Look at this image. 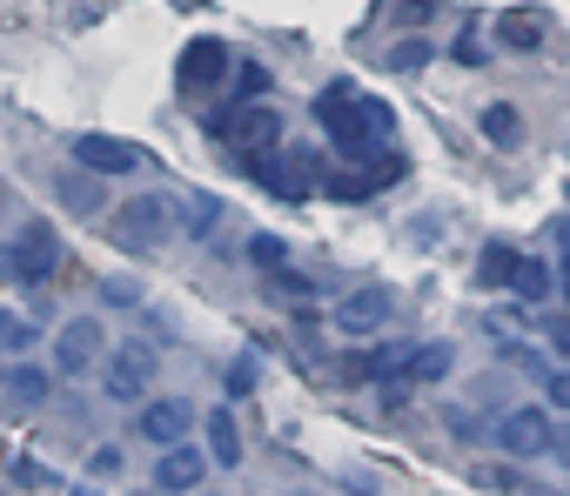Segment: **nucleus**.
Segmentation results:
<instances>
[{
  "label": "nucleus",
  "mask_w": 570,
  "mask_h": 496,
  "mask_svg": "<svg viewBox=\"0 0 570 496\" xmlns=\"http://www.w3.org/2000/svg\"><path fill=\"white\" fill-rule=\"evenodd\" d=\"M235 101H262L268 95V68L262 61H235V88H228Z\"/></svg>",
  "instance_id": "23"
},
{
  "label": "nucleus",
  "mask_w": 570,
  "mask_h": 496,
  "mask_svg": "<svg viewBox=\"0 0 570 496\" xmlns=\"http://www.w3.org/2000/svg\"><path fill=\"white\" fill-rule=\"evenodd\" d=\"M222 75H228V48H222L215 34H195V41L181 48V61H175V88H181L188 101L215 95V88H222Z\"/></svg>",
  "instance_id": "4"
},
{
  "label": "nucleus",
  "mask_w": 570,
  "mask_h": 496,
  "mask_svg": "<svg viewBox=\"0 0 570 496\" xmlns=\"http://www.w3.org/2000/svg\"><path fill=\"white\" fill-rule=\"evenodd\" d=\"M95 356H108V336H101L95 316H75V323L55 336V376H88Z\"/></svg>",
  "instance_id": "6"
},
{
  "label": "nucleus",
  "mask_w": 570,
  "mask_h": 496,
  "mask_svg": "<svg viewBox=\"0 0 570 496\" xmlns=\"http://www.w3.org/2000/svg\"><path fill=\"white\" fill-rule=\"evenodd\" d=\"M248 262H255L262 276H275L282 262H289V241H282V235H268V228H262V235H248Z\"/></svg>",
  "instance_id": "22"
},
{
  "label": "nucleus",
  "mask_w": 570,
  "mask_h": 496,
  "mask_svg": "<svg viewBox=\"0 0 570 496\" xmlns=\"http://www.w3.org/2000/svg\"><path fill=\"white\" fill-rule=\"evenodd\" d=\"M423 61H430V41H423V34L403 41V48H390V68H396V75H403V68H423Z\"/></svg>",
  "instance_id": "27"
},
{
  "label": "nucleus",
  "mask_w": 570,
  "mask_h": 496,
  "mask_svg": "<svg viewBox=\"0 0 570 496\" xmlns=\"http://www.w3.org/2000/svg\"><path fill=\"white\" fill-rule=\"evenodd\" d=\"M101 296H108L115 309H135V302H141V282H128V276H101Z\"/></svg>",
  "instance_id": "26"
},
{
  "label": "nucleus",
  "mask_w": 570,
  "mask_h": 496,
  "mask_svg": "<svg viewBox=\"0 0 570 496\" xmlns=\"http://www.w3.org/2000/svg\"><path fill=\"white\" fill-rule=\"evenodd\" d=\"M148 383H155V349H148V343H121V349H108V363H101V389H108L115 403H141Z\"/></svg>",
  "instance_id": "5"
},
{
  "label": "nucleus",
  "mask_w": 570,
  "mask_h": 496,
  "mask_svg": "<svg viewBox=\"0 0 570 496\" xmlns=\"http://www.w3.org/2000/svg\"><path fill=\"white\" fill-rule=\"evenodd\" d=\"M483 135H490L497 148H517V141H523V115H517L510 101H490V108H483Z\"/></svg>",
  "instance_id": "20"
},
{
  "label": "nucleus",
  "mask_w": 570,
  "mask_h": 496,
  "mask_svg": "<svg viewBox=\"0 0 570 496\" xmlns=\"http://www.w3.org/2000/svg\"><path fill=\"white\" fill-rule=\"evenodd\" d=\"M208 128L215 135H228V141H242V155H268L275 148V135H282V121L268 115V108H255V101H242V115H208Z\"/></svg>",
  "instance_id": "7"
},
{
  "label": "nucleus",
  "mask_w": 570,
  "mask_h": 496,
  "mask_svg": "<svg viewBox=\"0 0 570 496\" xmlns=\"http://www.w3.org/2000/svg\"><path fill=\"white\" fill-rule=\"evenodd\" d=\"M75 168H88V175H135L141 168V148H128L115 135H81L75 141Z\"/></svg>",
  "instance_id": "11"
},
{
  "label": "nucleus",
  "mask_w": 570,
  "mask_h": 496,
  "mask_svg": "<svg viewBox=\"0 0 570 496\" xmlns=\"http://www.w3.org/2000/svg\"><path fill=\"white\" fill-rule=\"evenodd\" d=\"M208 463H215V456H202V449L175 443V449H161V463H155V489H168V496L202 489V469H208Z\"/></svg>",
  "instance_id": "12"
},
{
  "label": "nucleus",
  "mask_w": 570,
  "mask_h": 496,
  "mask_svg": "<svg viewBox=\"0 0 570 496\" xmlns=\"http://www.w3.org/2000/svg\"><path fill=\"white\" fill-rule=\"evenodd\" d=\"M316 121L330 128V141H336L350 161L383 155V141H390V128H396V115H390L383 101L356 95V88H323V95H316Z\"/></svg>",
  "instance_id": "1"
},
{
  "label": "nucleus",
  "mask_w": 570,
  "mask_h": 496,
  "mask_svg": "<svg viewBox=\"0 0 570 496\" xmlns=\"http://www.w3.org/2000/svg\"><path fill=\"white\" fill-rule=\"evenodd\" d=\"M563 296H570V262H563Z\"/></svg>",
  "instance_id": "37"
},
{
  "label": "nucleus",
  "mask_w": 570,
  "mask_h": 496,
  "mask_svg": "<svg viewBox=\"0 0 570 496\" xmlns=\"http://www.w3.org/2000/svg\"><path fill=\"white\" fill-rule=\"evenodd\" d=\"M61 201H68V208H81V215H95V208H101V188L88 195L81 181H61Z\"/></svg>",
  "instance_id": "30"
},
{
  "label": "nucleus",
  "mask_w": 570,
  "mask_h": 496,
  "mask_svg": "<svg viewBox=\"0 0 570 496\" xmlns=\"http://www.w3.org/2000/svg\"><path fill=\"white\" fill-rule=\"evenodd\" d=\"M0 396H8V409L35 416V409L55 396V369H41V363H8V369H0Z\"/></svg>",
  "instance_id": "10"
},
{
  "label": "nucleus",
  "mask_w": 570,
  "mask_h": 496,
  "mask_svg": "<svg viewBox=\"0 0 570 496\" xmlns=\"http://www.w3.org/2000/svg\"><path fill=\"white\" fill-rule=\"evenodd\" d=\"M202 436H208L215 469H235V463H242V429H235V416H228V409H208V416H202Z\"/></svg>",
  "instance_id": "14"
},
{
  "label": "nucleus",
  "mask_w": 570,
  "mask_h": 496,
  "mask_svg": "<svg viewBox=\"0 0 570 496\" xmlns=\"http://www.w3.org/2000/svg\"><path fill=\"white\" fill-rule=\"evenodd\" d=\"M450 369H456V349H450V343H423V349H410V363H403L410 383H443Z\"/></svg>",
  "instance_id": "17"
},
{
  "label": "nucleus",
  "mask_w": 570,
  "mask_h": 496,
  "mask_svg": "<svg viewBox=\"0 0 570 496\" xmlns=\"http://www.w3.org/2000/svg\"><path fill=\"white\" fill-rule=\"evenodd\" d=\"M390 323V302L383 296H350L343 309H336V329L343 336H370V329H383Z\"/></svg>",
  "instance_id": "15"
},
{
  "label": "nucleus",
  "mask_w": 570,
  "mask_h": 496,
  "mask_svg": "<svg viewBox=\"0 0 570 496\" xmlns=\"http://www.w3.org/2000/svg\"><path fill=\"white\" fill-rule=\"evenodd\" d=\"M403 363H410V349H403V343H383V349L350 356V376H356V383H383V376H396Z\"/></svg>",
  "instance_id": "16"
},
{
  "label": "nucleus",
  "mask_w": 570,
  "mask_h": 496,
  "mask_svg": "<svg viewBox=\"0 0 570 496\" xmlns=\"http://www.w3.org/2000/svg\"><path fill=\"white\" fill-rule=\"evenodd\" d=\"M175 228H181V215H175V201H168V195H135V201L115 215L121 248H155V241H168Z\"/></svg>",
  "instance_id": "2"
},
{
  "label": "nucleus",
  "mask_w": 570,
  "mask_h": 496,
  "mask_svg": "<svg viewBox=\"0 0 570 496\" xmlns=\"http://www.w3.org/2000/svg\"><path fill=\"white\" fill-rule=\"evenodd\" d=\"M510 269H517L510 248H483V262H476V276H483V282H510Z\"/></svg>",
  "instance_id": "25"
},
{
  "label": "nucleus",
  "mask_w": 570,
  "mask_h": 496,
  "mask_svg": "<svg viewBox=\"0 0 570 496\" xmlns=\"http://www.w3.org/2000/svg\"><path fill=\"white\" fill-rule=\"evenodd\" d=\"M456 61H463V68H476V61H483V41H470V34H463V41H456Z\"/></svg>",
  "instance_id": "34"
},
{
  "label": "nucleus",
  "mask_w": 570,
  "mask_h": 496,
  "mask_svg": "<svg viewBox=\"0 0 570 496\" xmlns=\"http://www.w3.org/2000/svg\"><path fill=\"white\" fill-rule=\"evenodd\" d=\"M68 496H101V489H95V483H81V489H68Z\"/></svg>",
  "instance_id": "36"
},
{
  "label": "nucleus",
  "mask_w": 570,
  "mask_h": 496,
  "mask_svg": "<svg viewBox=\"0 0 570 496\" xmlns=\"http://www.w3.org/2000/svg\"><path fill=\"white\" fill-rule=\"evenodd\" d=\"M550 449H557V456L570 463V429H557V443H550Z\"/></svg>",
  "instance_id": "35"
},
{
  "label": "nucleus",
  "mask_w": 570,
  "mask_h": 496,
  "mask_svg": "<svg viewBox=\"0 0 570 496\" xmlns=\"http://www.w3.org/2000/svg\"><path fill=\"white\" fill-rule=\"evenodd\" d=\"M443 429H450L456 443H483V436H490V423L470 416V409H443Z\"/></svg>",
  "instance_id": "24"
},
{
  "label": "nucleus",
  "mask_w": 570,
  "mask_h": 496,
  "mask_svg": "<svg viewBox=\"0 0 570 496\" xmlns=\"http://www.w3.org/2000/svg\"><path fill=\"white\" fill-rule=\"evenodd\" d=\"M0 349H35V329L14 323V316H0Z\"/></svg>",
  "instance_id": "29"
},
{
  "label": "nucleus",
  "mask_w": 570,
  "mask_h": 496,
  "mask_svg": "<svg viewBox=\"0 0 570 496\" xmlns=\"http://www.w3.org/2000/svg\"><path fill=\"white\" fill-rule=\"evenodd\" d=\"M61 269V235L48 221H28L14 241H8V276L14 282H48Z\"/></svg>",
  "instance_id": "3"
},
{
  "label": "nucleus",
  "mask_w": 570,
  "mask_h": 496,
  "mask_svg": "<svg viewBox=\"0 0 570 496\" xmlns=\"http://www.w3.org/2000/svg\"><path fill=\"white\" fill-rule=\"evenodd\" d=\"M242 168H248L275 201H303V188H309V175L289 168V161H275V148H268V155H242Z\"/></svg>",
  "instance_id": "13"
},
{
  "label": "nucleus",
  "mask_w": 570,
  "mask_h": 496,
  "mask_svg": "<svg viewBox=\"0 0 570 496\" xmlns=\"http://www.w3.org/2000/svg\"><path fill=\"white\" fill-rule=\"evenodd\" d=\"M543 396H550L557 409H570V369H550V376H543Z\"/></svg>",
  "instance_id": "31"
},
{
  "label": "nucleus",
  "mask_w": 570,
  "mask_h": 496,
  "mask_svg": "<svg viewBox=\"0 0 570 496\" xmlns=\"http://www.w3.org/2000/svg\"><path fill=\"white\" fill-rule=\"evenodd\" d=\"M135 429H141L155 449H175V443H188V429H195V403H188V396H155Z\"/></svg>",
  "instance_id": "8"
},
{
  "label": "nucleus",
  "mask_w": 570,
  "mask_h": 496,
  "mask_svg": "<svg viewBox=\"0 0 570 496\" xmlns=\"http://www.w3.org/2000/svg\"><path fill=\"white\" fill-rule=\"evenodd\" d=\"M268 289H275V296H316V289H309L303 276H289V269H275V276H268Z\"/></svg>",
  "instance_id": "32"
},
{
  "label": "nucleus",
  "mask_w": 570,
  "mask_h": 496,
  "mask_svg": "<svg viewBox=\"0 0 570 496\" xmlns=\"http://www.w3.org/2000/svg\"><path fill=\"white\" fill-rule=\"evenodd\" d=\"M510 289H517V302H550V269H543L537 256H517Z\"/></svg>",
  "instance_id": "19"
},
{
  "label": "nucleus",
  "mask_w": 570,
  "mask_h": 496,
  "mask_svg": "<svg viewBox=\"0 0 570 496\" xmlns=\"http://www.w3.org/2000/svg\"><path fill=\"white\" fill-rule=\"evenodd\" d=\"M88 463H95V476H115V469H121V449H115V443H101Z\"/></svg>",
  "instance_id": "33"
},
{
  "label": "nucleus",
  "mask_w": 570,
  "mask_h": 496,
  "mask_svg": "<svg viewBox=\"0 0 570 496\" xmlns=\"http://www.w3.org/2000/svg\"><path fill=\"white\" fill-rule=\"evenodd\" d=\"M215 221H222V201H215V195H188V201H181V235H195V241H202Z\"/></svg>",
  "instance_id": "21"
},
{
  "label": "nucleus",
  "mask_w": 570,
  "mask_h": 496,
  "mask_svg": "<svg viewBox=\"0 0 570 496\" xmlns=\"http://www.w3.org/2000/svg\"><path fill=\"white\" fill-rule=\"evenodd\" d=\"M497 443H503V456L530 463V456H543V449L557 443V429H550V416H543V409H510V416L497 423Z\"/></svg>",
  "instance_id": "9"
},
{
  "label": "nucleus",
  "mask_w": 570,
  "mask_h": 496,
  "mask_svg": "<svg viewBox=\"0 0 570 496\" xmlns=\"http://www.w3.org/2000/svg\"><path fill=\"white\" fill-rule=\"evenodd\" d=\"M8 483H14V489H41V483H48V469H41L35 456H14V469H8Z\"/></svg>",
  "instance_id": "28"
},
{
  "label": "nucleus",
  "mask_w": 570,
  "mask_h": 496,
  "mask_svg": "<svg viewBox=\"0 0 570 496\" xmlns=\"http://www.w3.org/2000/svg\"><path fill=\"white\" fill-rule=\"evenodd\" d=\"M497 41H503V48H517V54L543 48V14H503V21H497Z\"/></svg>",
  "instance_id": "18"
}]
</instances>
